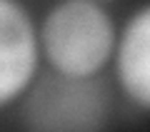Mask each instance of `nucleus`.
<instances>
[{
    "mask_svg": "<svg viewBox=\"0 0 150 132\" xmlns=\"http://www.w3.org/2000/svg\"><path fill=\"white\" fill-rule=\"evenodd\" d=\"M20 122L38 132H95L108 127L112 92L103 75H35L20 97Z\"/></svg>",
    "mask_w": 150,
    "mask_h": 132,
    "instance_id": "nucleus-2",
    "label": "nucleus"
},
{
    "mask_svg": "<svg viewBox=\"0 0 150 132\" xmlns=\"http://www.w3.org/2000/svg\"><path fill=\"white\" fill-rule=\"evenodd\" d=\"M40 65L38 25L20 0H0V107L18 102Z\"/></svg>",
    "mask_w": 150,
    "mask_h": 132,
    "instance_id": "nucleus-3",
    "label": "nucleus"
},
{
    "mask_svg": "<svg viewBox=\"0 0 150 132\" xmlns=\"http://www.w3.org/2000/svg\"><path fill=\"white\" fill-rule=\"evenodd\" d=\"M90 3H98V5H108V3H112V0H90Z\"/></svg>",
    "mask_w": 150,
    "mask_h": 132,
    "instance_id": "nucleus-5",
    "label": "nucleus"
},
{
    "mask_svg": "<svg viewBox=\"0 0 150 132\" xmlns=\"http://www.w3.org/2000/svg\"><path fill=\"white\" fill-rule=\"evenodd\" d=\"M118 25L108 5L90 0H58L38 25L40 60L73 77H93L110 65Z\"/></svg>",
    "mask_w": 150,
    "mask_h": 132,
    "instance_id": "nucleus-1",
    "label": "nucleus"
},
{
    "mask_svg": "<svg viewBox=\"0 0 150 132\" xmlns=\"http://www.w3.org/2000/svg\"><path fill=\"white\" fill-rule=\"evenodd\" d=\"M112 67L120 92L145 112L150 107V5L143 3L115 35Z\"/></svg>",
    "mask_w": 150,
    "mask_h": 132,
    "instance_id": "nucleus-4",
    "label": "nucleus"
}]
</instances>
